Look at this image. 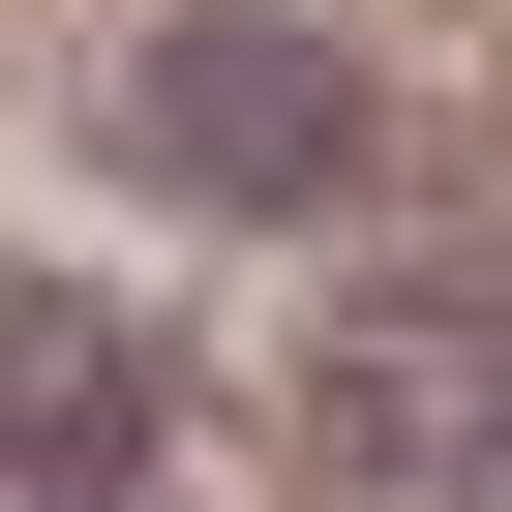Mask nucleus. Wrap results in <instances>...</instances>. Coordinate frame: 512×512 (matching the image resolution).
Here are the masks:
<instances>
[{"label":"nucleus","instance_id":"nucleus-2","mask_svg":"<svg viewBox=\"0 0 512 512\" xmlns=\"http://www.w3.org/2000/svg\"><path fill=\"white\" fill-rule=\"evenodd\" d=\"M121 151H151L181 211H332V181L392 151V91H362L332 0H151V31H121Z\"/></svg>","mask_w":512,"mask_h":512},{"label":"nucleus","instance_id":"nucleus-3","mask_svg":"<svg viewBox=\"0 0 512 512\" xmlns=\"http://www.w3.org/2000/svg\"><path fill=\"white\" fill-rule=\"evenodd\" d=\"M91 482H151V332L0 272V512H91Z\"/></svg>","mask_w":512,"mask_h":512},{"label":"nucleus","instance_id":"nucleus-1","mask_svg":"<svg viewBox=\"0 0 512 512\" xmlns=\"http://www.w3.org/2000/svg\"><path fill=\"white\" fill-rule=\"evenodd\" d=\"M302 482H362V512H482V482H512V241L332 272V332H302Z\"/></svg>","mask_w":512,"mask_h":512}]
</instances>
